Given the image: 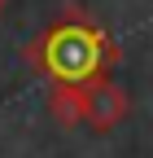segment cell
I'll list each match as a JSON object with an SVG mask.
<instances>
[{
  "mask_svg": "<svg viewBox=\"0 0 153 158\" xmlns=\"http://www.w3.org/2000/svg\"><path fill=\"white\" fill-rule=\"evenodd\" d=\"M35 57L44 62L48 75H57V84H92L105 62L118 57V48L109 44V35L92 22H79V13H70V22L53 27L44 35V44L35 48Z\"/></svg>",
  "mask_w": 153,
  "mask_h": 158,
  "instance_id": "6da1fadb",
  "label": "cell"
},
{
  "mask_svg": "<svg viewBox=\"0 0 153 158\" xmlns=\"http://www.w3.org/2000/svg\"><path fill=\"white\" fill-rule=\"evenodd\" d=\"M127 110H131V97L114 84V79H105V75H96L88 84V118L83 123L92 127V132H114L127 118Z\"/></svg>",
  "mask_w": 153,
  "mask_h": 158,
  "instance_id": "7a4b0ae2",
  "label": "cell"
},
{
  "mask_svg": "<svg viewBox=\"0 0 153 158\" xmlns=\"http://www.w3.org/2000/svg\"><path fill=\"white\" fill-rule=\"evenodd\" d=\"M48 106H53L57 123H66V127L83 123L88 118V84H57L53 97H48Z\"/></svg>",
  "mask_w": 153,
  "mask_h": 158,
  "instance_id": "3957f363",
  "label": "cell"
},
{
  "mask_svg": "<svg viewBox=\"0 0 153 158\" xmlns=\"http://www.w3.org/2000/svg\"><path fill=\"white\" fill-rule=\"evenodd\" d=\"M0 13H5V0H0Z\"/></svg>",
  "mask_w": 153,
  "mask_h": 158,
  "instance_id": "277c9868",
  "label": "cell"
}]
</instances>
